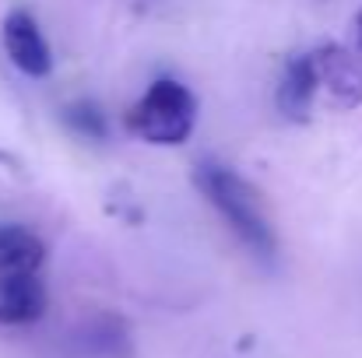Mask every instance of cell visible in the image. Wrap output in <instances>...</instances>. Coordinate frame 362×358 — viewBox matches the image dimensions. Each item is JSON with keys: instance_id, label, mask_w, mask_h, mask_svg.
<instances>
[{"instance_id": "6da1fadb", "label": "cell", "mask_w": 362, "mask_h": 358, "mask_svg": "<svg viewBox=\"0 0 362 358\" xmlns=\"http://www.w3.org/2000/svg\"><path fill=\"white\" fill-rule=\"evenodd\" d=\"M194 186L257 260L271 263L278 256V232L264 211V201L253 190V183L243 179L233 165L215 162V158H201L194 165Z\"/></svg>"}, {"instance_id": "7a4b0ae2", "label": "cell", "mask_w": 362, "mask_h": 358, "mask_svg": "<svg viewBox=\"0 0 362 358\" xmlns=\"http://www.w3.org/2000/svg\"><path fill=\"white\" fill-rule=\"evenodd\" d=\"M123 126H127L130 137H137L144 144H155V148L187 144L194 126H197V99L183 81L158 78L123 113Z\"/></svg>"}, {"instance_id": "3957f363", "label": "cell", "mask_w": 362, "mask_h": 358, "mask_svg": "<svg viewBox=\"0 0 362 358\" xmlns=\"http://www.w3.org/2000/svg\"><path fill=\"white\" fill-rule=\"evenodd\" d=\"M4 49L11 56V64L28 74V78H49L53 74V53H49V42L35 21L32 11L25 7H14L7 18H4Z\"/></svg>"}, {"instance_id": "277c9868", "label": "cell", "mask_w": 362, "mask_h": 358, "mask_svg": "<svg viewBox=\"0 0 362 358\" xmlns=\"http://www.w3.org/2000/svg\"><path fill=\"white\" fill-rule=\"evenodd\" d=\"M313 56H317L320 88H327L331 102L341 109L362 106V46L352 49L341 42H327L313 49Z\"/></svg>"}, {"instance_id": "5b68a950", "label": "cell", "mask_w": 362, "mask_h": 358, "mask_svg": "<svg viewBox=\"0 0 362 358\" xmlns=\"http://www.w3.org/2000/svg\"><path fill=\"white\" fill-rule=\"evenodd\" d=\"M317 88H320L317 56L313 53L288 56V64L281 71V81H278V92H274L278 113L285 119H292V123H306L310 109H313V99H317Z\"/></svg>"}, {"instance_id": "8992f818", "label": "cell", "mask_w": 362, "mask_h": 358, "mask_svg": "<svg viewBox=\"0 0 362 358\" xmlns=\"http://www.w3.org/2000/svg\"><path fill=\"white\" fill-rule=\"evenodd\" d=\"M46 285L39 274H0V323L25 327L46 313Z\"/></svg>"}, {"instance_id": "52a82bcc", "label": "cell", "mask_w": 362, "mask_h": 358, "mask_svg": "<svg viewBox=\"0 0 362 358\" xmlns=\"http://www.w3.org/2000/svg\"><path fill=\"white\" fill-rule=\"evenodd\" d=\"M46 260V242L25 225L0 229V274H39Z\"/></svg>"}, {"instance_id": "ba28073f", "label": "cell", "mask_w": 362, "mask_h": 358, "mask_svg": "<svg viewBox=\"0 0 362 358\" xmlns=\"http://www.w3.org/2000/svg\"><path fill=\"white\" fill-rule=\"evenodd\" d=\"M64 123L85 137V141H106L110 137V123H106V113L95 106V102H71L64 106Z\"/></svg>"}, {"instance_id": "9c48e42d", "label": "cell", "mask_w": 362, "mask_h": 358, "mask_svg": "<svg viewBox=\"0 0 362 358\" xmlns=\"http://www.w3.org/2000/svg\"><path fill=\"white\" fill-rule=\"evenodd\" d=\"M356 35H359V46H362V11L356 14Z\"/></svg>"}]
</instances>
